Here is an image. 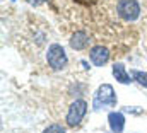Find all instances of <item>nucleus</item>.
Masks as SVG:
<instances>
[{
    "mask_svg": "<svg viewBox=\"0 0 147 133\" xmlns=\"http://www.w3.org/2000/svg\"><path fill=\"white\" fill-rule=\"evenodd\" d=\"M89 36L84 33V31H77V33L72 34V38H70V48L72 50H77V51H80V50H86L87 46H89Z\"/></svg>",
    "mask_w": 147,
    "mask_h": 133,
    "instance_id": "423d86ee",
    "label": "nucleus"
},
{
    "mask_svg": "<svg viewBox=\"0 0 147 133\" xmlns=\"http://www.w3.org/2000/svg\"><path fill=\"white\" fill-rule=\"evenodd\" d=\"M113 75H115V79L120 84H130L132 82L128 73H127V70H125V66H123V63H115L113 65Z\"/></svg>",
    "mask_w": 147,
    "mask_h": 133,
    "instance_id": "6e6552de",
    "label": "nucleus"
},
{
    "mask_svg": "<svg viewBox=\"0 0 147 133\" xmlns=\"http://www.w3.org/2000/svg\"><path fill=\"white\" fill-rule=\"evenodd\" d=\"M116 104V96H115V91L110 84H103L99 85L96 96H94V107L99 109V107H111Z\"/></svg>",
    "mask_w": 147,
    "mask_h": 133,
    "instance_id": "20e7f679",
    "label": "nucleus"
},
{
    "mask_svg": "<svg viewBox=\"0 0 147 133\" xmlns=\"http://www.w3.org/2000/svg\"><path fill=\"white\" fill-rule=\"evenodd\" d=\"M108 120H110L111 132L120 133L121 130H123V126H125V118H123V114H121V113H110Z\"/></svg>",
    "mask_w": 147,
    "mask_h": 133,
    "instance_id": "0eeeda50",
    "label": "nucleus"
},
{
    "mask_svg": "<svg viewBox=\"0 0 147 133\" xmlns=\"http://www.w3.org/2000/svg\"><path fill=\"white\" fill-rule=\"evenodd\" d=\"M43 133H65V128H63L62 125H57V123H55V125H50Z\"/></svg>",
    "mask_w": 147,
    "mask_h": 133,
    "instance_id": "9d476101",
    "label": "nucleus"
},
{
    "mask_svg": "<svg viewBox=\"0 0 147 133\" xmlns=\"http://www.w3.org/2000/svg\"><path fill=\"white\" fill-rule=\"evenodd\" d=\"M89 58H91V62L96 66H103L105 63H108V60H110V51L105 46L98 44V46H92L89 50Z\"/></svg>",
    "mask_w": 147,
    "mask_h": 133,
    "instance_id": "39448f33",
    "label": "nucleus"
},
{
    "mask_svg": "<svg viewBox=\"0 0 147 133\" xmlns=\"http://www.w3.org/2000/svg\"><path fill=\"white\" fill-rule=\"evenodd\" d=\"M116 10H118V15L127 22H134L140 15V5L137 0H120L116 5Z\"/></svg>",
    "mask_w": 147,
    "mask_h": 133,
    "instance_id": "f03ea898",
    "label": "nucleus"
},
{
    "mask_svg": "<svg viewBox=\"0 0 147 133\" xmlns=\"http://www.w3.org/2000/svg\"><path fill=\"white\" fill-rule=\"evenodd\" d=\"M46 62L51 70H63L67 63H69V58H67V53L65 50L58 44V43H53L48 46V51H46Z\"/></svg>",
    "mask_w": 147,
    "mask_h": 133,
    "instance_id": "f257e3e1",
    "label": "nucleus"
},
{
    "mask_svg": "<svg viewBox=\"0 0 147 133\" xmlns=\"http://www.w3.org/2000/svg\"><path fill=\"white\" fill-rule=\"evenodd\" d=\"M134 79H135L142 87L147 89V73L146 72H134Z\"/></svg>",
    "mask_w": 147,
    "mask_h": 133,
    "instance_id": "1a4fd4ad",
    "label": "nucleus"
},
{
    "mask_svg": "<svg viewBox=\"0 0 147 133\" xmlns=\"http://www.w3.org/2000/svg\"><path fill=\"white\" fill-rule=\"evenodd\" d=\"M29 3H33V5H39V3H43L45 0H28Z\"/></svg>",
    "mask_w": 147,
    "mask_h": 133,
    "instance_id": "9b49d317",
    "label": "nucleus"
},
{
    "mask_svg": "<svg viewBox=\"0 0 147 133\" xmlns=\"http://www.w3.org/2000/svg\"><path fill=\"white\" fill-rule=\"evenodd\" d=\"M86 113H87V102L84 99H75L70 104L69 111H67V118H65L67 125L69 126H77L84 120Z\"/></svg>",
    "mask_w": 147,
    "mask_h": 133,
    "instance_id": "7ed1b4c3",
    "label": "nucleus"
}]
</instances>
